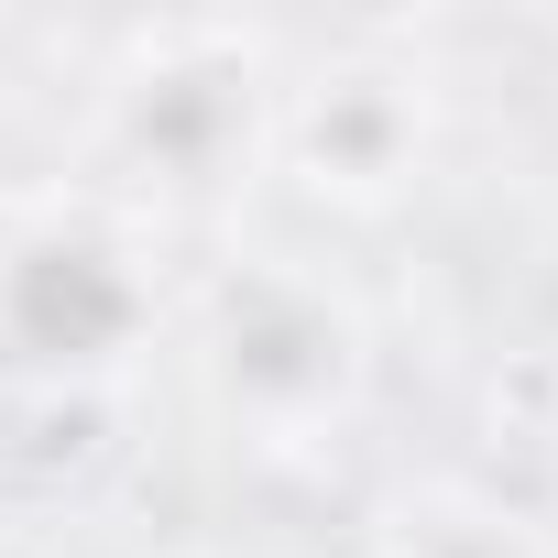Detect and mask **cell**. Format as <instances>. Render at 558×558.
Returning <instances> with one entry per match:
<instances>
[{
  "instance_id": "cell-1",
  "label": "cell",
  "mask_w": 558,
  "mask_h": 558,
  "mask_svg": "<svg viewBox=\"0 0 558 558\" xmlns=\"http://www.w3.org/2000/svg\"><path fill=\"white\" fill-rule=\"evenodd\" d=\"M208 384L252 427H318L362 384V318L318 274L241 263V274L208 286Z\"/></svg>"
},
{
  "instance_id": "cell-2",
  "label": "cell",
  "mask_w": 558,
  "mask_h": 558,
  "mask_svg": "<svg viewBox=\"0 0 558 558\" xmlns=\"http://www.w3.org/2000/svg\"><path fill=\"white\" fill-rule=\"evenodd\" d=\"M154 329V286L132 241L88 230V219H45L0 252V351H12L34 384H99L143 351Z\"/></svg>"
},
{
  "instance_id": "cell-3",
  "label": "cell",
  "mask_w": 558,
  "mask_h": 558,
  "mask_svg": "<svg viewBox=\"0 0 558 558\" xmlns=\"http://www.w3.org/2000/svg\"><path fill=\"white\" fill-rule=\"evenodd\" d=\"M110 143L132 154V175H154L175 197H208L274 143V77L230 34H165L110 88Z\"/></svg>"
},
{
  "instance_id": "cell-4",
  "label": "cell",
  "mask_w": 558,
  "mask_h": 558,
  "mask_svg": "<svg viewBox=\"0 0 558 558\" xmlns=\"http://www.w3.org/2000/svg\"><path fill=\"white\" fill-rule=\"evenodd\" d=\"M274 154L329 208H384L427 165V77L395 56H329L274 99Z\"/></svg>"
},
{
  "instance_id": "cell-5",
  "label": "cell",
  "mask_w": 558,
  "mask_h": 558,
  "mask_svg": "<svg viewBox=\"0 0 558 558\" xmlns=\"http://www.w3.org/2000/svg\"><path fill=\"white\" fill-rule=\"evenodd\" d=\"M384 558H558V547L525 514H504V504H427V514L395 525Z\"/></svg>"
}]
</instances>
